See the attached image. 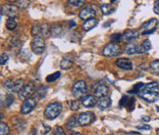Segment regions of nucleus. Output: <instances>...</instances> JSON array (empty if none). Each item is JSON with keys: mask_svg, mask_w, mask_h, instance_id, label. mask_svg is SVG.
<instances>
[{"mask_svg": "<svg viewBox=\"0 0 159 135\" xmlns=\"http://www.w3.org/2000/svg\"><path fill=\"white\" fill-rule=\"evenodd\" d=\"M144 83H143V82H139V83H137V84H134V87L129 91V93H131V94H139V92L142 90V88L144 86Z\"/></svg>", "mask_w": 159, "mask_h": 135, "instance_id": "31", "label": "nucleus"}, {"mask_svg": "<svg viewBox=\"0 0 159 135\" xmlns=\"http://www.w3.org/2000/svg\"><path fill=\"white\" fill-rule=\"evenodd\" d=\"M13 102H14L13 94H7L5 96V99L2 101V105L5 108H8V107H10L12 105V104H13Z\"/></svg>", "mask_w": 159, "mask_h": 135, "instance_id": "28", "label": "nucleus"}, {"mask_svg": "<svg viewBox=\"0 0 159 135\" xmlns=\"http://www.w3.org/2000/svg\"><path fill=\"white\" fill-rule=\"evenodd\" d=\"M139 51V46L137 43H134V42H128V43L125 45V48H124V52L127 54V55H134L138 53Z\"/></svg>", "mask_w": 159, "mask_h": 135, "instance_id": "17", "label": "nucleus"}, {"mask_svg": "<svg viewBox=\"0 0 159 135\" xmlns=\"http://www.w3.org/2000/svg\"><path fill=\"white\" fill-rule=\"evenodd\" d=\"M64 33V28L60 24H54L51 26V35L54 37H59Z\"/></svg>", "mask_w": 159, "mask_h": 135, "instance_id": "19", "label": "nucleus"}, {"mask_svg": "<svg viewBox=\"0 0 159 135\" xmlns=\"http://www.w3.org/2000/svg\"><path fill=\"white\" fill-rule=\"evenodd\" d=\"M71 135H82L81 133H79V132H75V133H72Z\"/></svg>", "mask_w": 159, "mask_h": 135, "instance_id": "45", "label": "nucleus"}, {"mask_svg": "<svg viewBox=\"0 0 159 135\" xmlns=\"http://www.w3.org/2000/svg\"><path fill=\"white\" fill-rule=\"evenodd\" d=\"M81 102L84 105V107H85V108H93V107H94L97 104V101L95 99V97L93 96V95L84 96L81 99Z\"/></svg>", "mask_w": 159, "mask_h": 135, "instance_id": "16", "label": "nucleus"}, {"mask_svg": "<svg viewBox=\"0 0 159 135\" xmlns=\"http://www.w3.org/2000/svg\"><path fill=\"white\" fill-rule=\"evenodd\" d=\"M151 49V42L149 39H146L144 40L142 44H140V46H139V51L138 53L139 54H143V53H146L148 51H149Z\"/></svg>", "mask_w": 159, "mask_h": 135, "instance_id": "22", "label": "nucleus"}, {"mask_svg": "<svg viewBox=\"0 0 159 135\" xmlns=\"http://www.w3.org/2000/svg\"><path fill=\"white\" fill-rule=\"evenodd\" d=\"M95 14L96 13H95V11L93 9H91L89 7H87V8H83L81 11H80L79 17L81 18L82 20L87 21L89 19H91V18H94Z\"/></svg>", "mask_w": 159, "mask_h": 135, "instance_id": "14", "label": "nucleus"}, {"mask_svg": "<svg viewBox=\"0 0 159 135\" xmlns=\"http://www.w3.org/2000/svg\"><path fill=\"white\" fill-rule=\"evenodd\" d=\"M79 124V120L76 115H72L70 116V118L68 119V120H67L66 122V126L68 129H75V128L78 126Z\"/></svg>", "mask_w": 159, "mask_h": 135, "instance_id": "21", "label": "nucleus"}, {"mask_svg": "<svg viewBox=\"0 0 159 135\" xmlns=\"http://www.w3.org/2000/svg\"><path fill=\"white\" fill-rule=\"evenodd\" d=\"M97 23H98V22H97L96 19H94V18H91V19L84 21L82 28H83V29L84 30V32H89V30H90L91 28H93L94 27H96Z\"/></svg>", "mask_w": 159, "mask_h": 135, "instance_id": "20", "label": "nucleus"}, {"mask_svg": "<svg viewBox=\"0 0 159 135\" xmlns=\"http://www.w3.org/2000/svg\"><path fill=\"white\" fill-rule=\"evenodd\" d=\"M120 53H121L120 46L118 44L112 43V42L106 44L102 50L103 56H105V57H115V56H118Z\"/></svg>", "mask_w": 159, "mask_h": 135, "instance_id": "6", "label": "nucleus"}, {"mask_svg": "<svg viewBox=\"0 0 159 135\" xmlns=\"http://www.w3.org/2000/svg\"><path fill=\"white\" fill-rule=\"evenodd\" d=\"M32 35H34V37H36L38 36L39 33H40V27L39 26V24H34L33 28H32Z\"/></svg>", "mask_w": 159, "mask_h": 135, "instance_id": "37", "label": "nucleus"}, {"mask_svg": "<svg viewBox=\"0 0 159 135\" xmlns=\"http://www.w3.org/2000/svg\"><path fill=\"white\" fill-rule=\"evenodd\" d=\"M110 40H111L112 43L117 44V43H119V42L122 41V34L121 33H114V34L111 35Z\"/></svg>", "mask_w": 159, "mask_h": 135, "instance_id": "35", "label": "nucleus"}, {"mask_svg": "<svg viewBox=\"0 0 159 135\" xmlns=\"http://www.w3.org/2000/svg\"><path fill=\"white\" fill-rule=\"evenodd\" d=\"M138 129H143V130H149L150 129V126L149 125H143V126H138L137 127Z\"/></svg>", "mask_w": 159, "mask_h": 135, "instance_id": "43", "label": "nucleus"}, {"mask_svg": "<svg viewBox=\"0 0 159 135\" xmlns=\"http://www.w3.org/2000/svg\"><path fill=\"white\" fill-rule=\"evenodd\" d=\"M20 8L14 4H4L1 6V16H7L8 18H15L19 14Z\"/></svg>", "mask_w": 159, "mask_h": 135, "instance_id": "7", "label": "nucleus"}, {"mask_svg": "<svg viewBox=\"0 0 159 135\" xmlns=\"http://www.w3.org/2000/svg\"><path fill=\"white\" fill-rule=\"evenodd\" d=\"M30 47H32V50L34 54L36 55H41L44 52L45 49V42L44 39L40 37V36H36V37H34L32 44H30Z\"/></svg>", "mask_w": 159, "mask_h": 135, "instance_id": "4", "label": "nucleus"}, {"mask_svg": "<svg viewBox=\"0 0 159 135\" xmlns=\"http://www.w3.org/2000/svg\"><path fill=\"white\" fill-rule=\"evenodd\" d=\"M88 85L84 81H80L74 83L72 87V94L74 97H81L88 92Z\"/></svg>", "mask_w": 159, "mask_h": 135, "instance_id": "8", "label": "nucleus"}, {"mask_svg": "<svg viewBox=\"0 0 159 135\" xmlns=\"http://www.w3.org/2000/svg\"><path fill=\"white\" fill-rule=\"evenodd\" d=\"M60 76H61L60 72H55L54 73H51V75H48L46 76V81L47 82H53L55 81H57V79L60 77Z\"/></svg>", "mask_w": 159, "mask_h": 135, "instance_id": "32", "label": "nucleus"}, {"mask_svg": "<svg viewBox=\"0 0 159 135\" xmlns=\"http://www.w3.org/2000/svg\"><path fill=\"white\" fill-rule=\"evenodd\" d=\"M25 86L24 85V81L23 79H17V81H14V85H13V89H12V92H17L19 93L21 91V89Z\"/></svg>", "mask_w": 159, "mask_h": 135, "instance_id": "27", "label": "nucleus"}, {"mask_svg": "<svg viewBox=\"0 0 159 135\" xmlns=\"http://www.w3.org/2000/svg\"><path fill=\"white\" fill-rule=\"evenodd\" d=\"M68 26H69L70 28H73L74 27H76V22H75V21H73V20H70V21L68 22Z\"/></svg>", "mask_w": 159, "mask_h": 135, "instance_id": "44", "label": "nucleus"}, {"mask_svg": "<svg viewBox=\"0 0 159 135\" xmlns=\"http://www.w3.org/2000/svg\"><path fill=\"white\" fill-rule=\"evenodd\" d=\"M36 104H38V102H36V99L34 97H30L29 99L23 101V104L21 106V113L24 115L30 113L36 107Z\"/></svg>", "mask_w": 159, "mask_h": 135, "instance_id": "9", "label": "nucleus"}, {"mask_svg": "<svg viewBox=\"0 0 159 135\" xmlns=\"http://www.w3.org/2000/svg\"><path fill=\"white\" fill-rule=\"evenodd\" d=\"M62 112V105L60 103H51L44 109V116L48 120H54Z\"/></svg>", "mask_w": 159, "mask_h": 135, "instance_id": "2", "label": "nucleus"}, {"mask_svg": "<svg viewBox=\"0 0 159 135\" xmlns=\"http://www.w3.org/2000/svg\"><path fill=\"white\" fill-rule=\"evenodd\" d=\"M100 10L103 15H110L114 12V8L112 7V5H110V4H101Z\"/></svg>", "mask_w": 159, "mask_h": 135, "instance_id": "26", "label": "nucleus"}, {"mask_svg": "<svg viewBox=\"0 0 159 135\" xmlns=\"http://www.w3.org/2000/svg\"><path fill=\"white\" fill-rule=\"evenodd\" d=\"M116 66L122 70H125V71H131L133 70V63L130 59L128 58H120L117 59L116 61Z\"/></svg>", "mask_w": 159, "mask_h": 135, "instance_id": "12", "label": "nucleus"}, {"mask_svg": "<svg viewBox=\"0 0 159 135\" xmlns=\"http://www.w3.org/2000/svg\"><path fill=\"white\" fill-rule=\"evenodd\" d=\"M74 65V59L69 57V56H64L61 60L60 67L62 70H69Z\"/></svg>", "mask_w": 159, "mask_h": 135, "instance_id": "18", "label": "nucleus"}, {"mask_svg": "<svg viewBox=\"0 0 159 135\" xmlns=\"http://www.w3.org/2000/svg\"><path fill=\"white\" fill-rule=\"evenodd\" d=\"M9 132L10 130H9L8 125L2 121L1 124H0V135H9Z\"/></svg>", "mask_w": 159, "mask_h": 135, "instance_id": "34", "label": "nucleus"}, {"mask_svg": "<svg viewBox=\"0 0 159 135\" xmlns=\"http://www.w3.org/2000/svg\"><path fill=\"white\" fill-rule=\"evenodd\" d=\"M108 92H109V88H108L107 85L99 84V85H97L94 89V96L102 99V98H105L107 96Z\"/></svg>", "mask_w": 159, "mask_h": 135, "instance_id": "15", "label": "nucleus"}, {"mask_svg": "<svg viewBox=\"0 0 159 135\" xmlns=\"http://www.w3.org/2000/svg\"><path fill=\"white\" fill-rule=\"evenodd\" d=\"M46 93H47V87L45 85H40L38 88H36V91H35V95L36 97L39 98V99H43V98L46 96Z\"/></svg>", "mask_w": 159, "mask_h": 135, "instance_id": "24", "label": "nucleus"}, {"mask_svg": "<svg viewBox=\"0 0 159 135\" xmlns=\"http://www.w3.org/2000/svg\"><path fill=\"white\" fill-rule=\"evenodd\" d=\"M6 28L9 30H14L17 28V21L15 18H8L6 21Z\"/></svg>", "mask_w": 159, "mask_h": 135, "instance_id": "29", "label": "nucleus"}, {"mask_svg": "<svg viewBox=\"0 0 159 135\" xmlns=\"http://www.w3.org/2000/svg\"><path fill=\"white\" fill-rule=\"evenodd\" d=\"M8 59H9L8 55L6 54V53H2V54H1V58H0V64H1L2 66L5 65L6 63H7Z\"/></svg>", "mask_w": 159, "mask_h": 135, "instance_id": "39", "label": "nucleus"}, {"mask_svg": "<svg viewBox=\"0 0 159 135\" xmlns=\"http://www.w3.org/2000/svg\"><path fill=\"white\" fill-rule=\"evenodd\" d=\"M40 34L42 37H48L51 34V27L48 24H42L40 26Z\"/></svg>", "mask_w": 159, "mask_h": 135, "instance_id": "23", "label": "nucleus"}, {"mask_svg": "<svg viewBox=\"0 0 159 135\" xmlns=\"http://www.w3.org/2000/svg\"><path fill=\"white\" fill-rule=\"evenodd\" d=\"M157 26V20L156 19H150L149 21L143 23L139 28V32L142 35H148L153 33L156 30Z\"/></svg>", "mask_w": 159, "mask_h": 135, "instance_id": "3", "label": "nucleus"}, {"mask_svg": "<svg viewBox=\"0 0 159 135\" xmlns=\"http://www.w3.org/2000/svg\"><path fill=\"white\" fill-rule=\"evenodd\" d=\"M139 33L136 29H127L126 32L122 34V41L126 42H132L134 39L138 38Z\"/></svg>", "mask_w": 159, "mask_h": 135, "instance_id": "13", "label": "nucleus"}, {"mask_svg": "<svg viewBox=\"0 0 159 135\" xmlns=\"http://www.w3.org/2000/svg\"><path fill=\"white\" fill-rule=\"evenodd\" d=\"M97 105H98V107L102 110L104 109H107L109 108L110 106H111V99L108 97H105V98H102V99H100L98 102H97Z\"/></svg>", "mask_w": 159, "mask_h": 135, "instance_id": "25", "label": "nucleus"}, {"mask_svg": "<svg viewBox=\"0 0 159 135\" xmlns=\"http://www.w3.org/2000/svg\"><path fill=\"white\" fill-rule=\"evenodd\" d=\"M78 120H79L80 125L85 126V125L90 124L91 122L95 120V115L93 113H91V112H84V113H82L79 115Z\"/></svg>", "mask_w": 159, "mask_h": 135, "instance_id": "10", "label": "nucleus"}, {"mask_svg": "<svg viewBox=\"0 0 159 135\" xmlns=\"http://www.w3.org/2000/svg\"><path fill=\"white\" fill-rule=\"evenodd\" d=\"M68 3L72 6H76V7H78V6H81L84 3V1L83 0H76V1L75 0H69Z\"/></svg>", "mask_w": 159, "mask_h": 135, "instance_id": "40", "label": "nucleus"}, {"mask_svg": "<svg viewBox=\"0 0 159 135\" xmlns=\"http://www.w3.org/2000/svg\"><path fill=\"white\" fill-rule=\"evenodd\" d=\"M156 110H157V112H159V107H157V108H156Z\"/></svg>", "mask_w": 159, "mask_h": 135, "instance_id": "46", "label": "nucleus"}, {"mask_svg": "<svg viewBox=\"0 0 159 135\" xmlns=\"http://www.w3.org/2000/svg\"><path fill=\"white\" fill-rule=\"evenodd\" d=\"M119 105L121 108L124 107V108H127L129 111H132V110H134V98L124 95L121 98Z\"/></svg>", "mask_w": 159, "mask_h": 135, "instance_id": "11", "label": "nucleus"}, {"mask_svg": "<svg viewBox=\"0 0 159 135\" xmlns=\"http://www.w3.org/2000/svg\"><path fill=\"white\" fill-rule=\"evenodd\" d=\"M138 95L148 103L156 102L159 99V84L155 81L145 84Z\"/></svg>", "mask_w": 159, "mask_h": 135, "instance_id": "1", "label": "nucleus"}, {"mask_svg": "<svg viewBox=\"0 0 159 135\" xmlns=\"http://www.w3.org/2000/svg\"><path fill=\"white\" fill-rule=\"evenodd\" d=\"M153 11H154V13H155V14L159 15V0H156V1H154Z\"/></svg>", "mask_w": 159, "mask_h": 135, "instance_id": "42", "label": "nucleus"}, {"mask_svg": "<svg viewBox=\"0 0 159 135\" xmlns=\"http://www.w3.org/2000/svg\"><path fill=\"white\" fill-rule=\"evenodd\" d=\"M34 89H35V85L34 83L32 81V82H29L28 84H26L25 86H24L21 91L18 93V96H19V99L20 100H23L25 101L29 98L32 97V95L34 93Z\"/></svg>", "mask_w": 159, "mask_h": 135, "instance_id": "5", "label": "nucleus"}, {"mask_svg": "<svg viewBox=\"0 0 159 135\" xmlns=\"http://www.w3.org/2000/svg\"><path fill=\"white\" fill-rule=\"evenodd\" d=\"M17 2H18V5H19V7L21 9H26L30 4L29 1H17Z\"/></svg>", "mask_w": 159, "mask_h": 135, "instance_id": "41", "label": "nucleus"}, {"mask_svg": "<svg viewBox=\"0 0 159 135\" xmlns=\"http://www.w3.org/2000/svg\"><path fill=\"white\" fill-rule=\"evenodd\" d=\"M150 70L154 73L159 75V60L152 61V62L150 63Z\"/></svg>", "mask_w": 159, "mask_h": 135, "instance_id": "33", "label": "nucleus"}, {"mask_svg": "<svg viewBox=\"0 0 159 135\" xmlns=\"http://www.w3.org/2000/svg\"><path fill=\"white\" fill-rule=\"evenodd\" d=\"M53 135H66L63 128L61 126H56L53 130Z\"/></svg>", "mask_w": 159, "mask_h": 135, "instance_id": "38", "label": "nucleus"}, {"mask_svg": "<svg viewBox=\"0 0 159 135\" xmlns=\"http://www.w3.org/2000/svg\"><path fill=\"white\" fill-rule=\"evenodd\" d=\"M67 104H68L69 108L72 110V111H78V110L80 109V107H81V105H80V102L77 101V100H69L68 102H67Z\"/></svg>", "mask_w": 159, "mask_h": 135, "instance_id": "30", "label": "nucleus"}, {"mask_svg": "<svg viewBox=\"0 0 159 135\" xmlns=\"http://www.w3.org/2000/svg\"><path fill=\"white\" fill-rule=\"evenodd\" d=\"M13 85H14L13 79H7V81L4 82V88L8 91H12V89H13Z\"/></svg>", "mask_w": 159, "mask_h": 135, "instance_id": "36", "label": "nucleus"}]
</instances>
